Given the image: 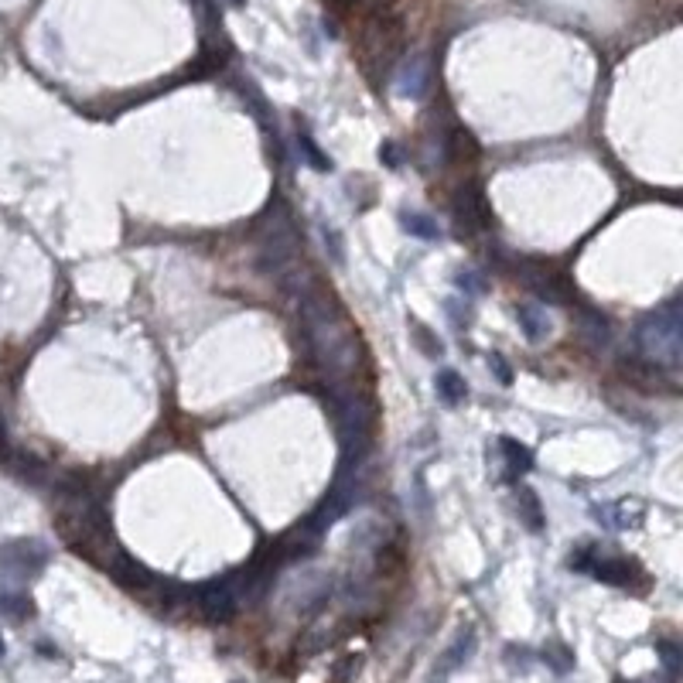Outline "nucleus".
<instances>
[{
	"label": "nucleus",
	"instance_id": "nucleus-17",
	"mask_svg": "<svg viewBox=\"0 0 683 683\" xmlns=\"http://www.w3.org/2000/svg\"><path fill=\"white\" fill-rule=\"evenodd\" d=\"M297 144H301V151H304V161L312 164L314 171H332V161L321 154V147H318V144L312 140V134H304V130H301V134H297Z\"/></svg>",
	"mask_w": 683,
	"mask_h": 683
},
{
	"label": "nucleus",
	"instance_id": "nucleus-18",
	"mask_svg": "<svg viewBox=\"0 0 683 683\" xmlns=\"http://www.w3.org/2000/svg\"><path fill=\"white\" fill-rule=\"evenodd\" d=\"M544 660H546L550 666H554L557 673H567V670L574 666V656H571V653H567V649H564L561 643L546 646V649H544Z\"/></svg>",
	"mask_w": 683,
	"mask_h": 683
},
{
	"label": "nucleus",
	"instance_id": "nucleus-25",
	"mask_svg": "<svg viewBox=\"0 0 683 683\" xmlns=\"http://www.w3.org/2000/svg\"><path fill=\"white\" fill-rule=\"evenodd\" d=\"M226 4H233V7H239V4H243V0H226Z\"/></svg>",
	"mask_w": 683,
	"mask_h": 683
},
{
	"label": "nucleus",
	"instance_id": "nucleus-26",
	"mask_svg": "<svg viewBox=\"0 0 683 683\" xmlns=\"http://www.w3.org/2000/svg\"><path fill=\"white\" fill-rule=\"evenodd\" d=\"M0 656H4V636H0Z\"/></svg>",
	"mask_w": 683,
	"mask_h": 683
},
{
	"label": "nucleus",
	"instance_id": "nucleus-5",
	"mask_svg": "<svg viewBox=\"0 0 683 683\" xmlns=\"http://www.w3.org/2000/svg\"><path fill=\"white\" fill-rule=\"evenodd\" d=\"M48 564V546L38 540H11V544L0 546V567L11 574V578H35L41 574V567Z\"/></svg>",
	"mask_w": 683,
	"mask_h": 683
},
{
	"label": "nucleus",
	"instance_id": "nucleus-16",
	"mask_svg": "<svg viewBox=\"0 0 683 683\" xmlns=\"http://www.w3.org/2000/svg\"><path fill=\"white\" fill-rule=\"evenodd\" d=\"M451 280H454V287H458L462 294H471V297H475V294H486V277H482L479 271H471V267L454 271Z\"/></svg>",
	"mask_w": 683,
	"mask_h": 683
},
{
	"label": "nucleus",
	"instance_id": "nucleus-20",
	"mask_svg": "<svg viewBox=\"0 0 683 683\" xmlns=\"http://www.w3.org/2000/svg\"><path fill=\"white\" fill-rule=\"evenodd\" d=\"M413 335H417V342H421V352H424V355H430V359H437V355H441V342L430 335V329H424V325H413Z\"/></svg>",
	"mask_w": 683,
	"mask_h": 683
},
{
	"label": "nucleus",
	"instance_id": "nucleus-15",
	"mask_svg": "<svg viewBox=\"0 0 683 683\" xmlns=\"http://www.w3.org/2000/svg\"><path fill=\"white\" fill-rule=\"evenodd\" d=\"M471 649H475V632H465V636H458V643L451 646L448 653H445V663H441V677L448 673V670H454L458 663H465L471 656Z\"/></svg>",
	"mask_w": 683,
	"mask_h": 683
},
{
	"label": "nucleus",
	"instance_id": "nucleus-12",
	"mask_svg": "<svg viewBox=\"0 0 683 683\" xmlns=\"http://www.w3.org/2000/svg\"><path fill=\"white\" fill-rule=\"evenodd\" d=\"M516 512H520V520H523L533 533L544 529V506H540V496H537L529 486L516 488Z\"/></svg>",
	"mask_w": 683,
	"mask_h": 683
},
{
	"label": "nucleus",
	"instance_id": "nucleus-13",
	"mask_svg": "<svg viewBox=\"0 0 683 683\" xmlns=\"http://www.w3.org/2000/svg\"><path fill=\"white\" fill-rule=\"evenodd\" d=\"M434 383H437V393H441L445 407H458L462 400H469V387H465V379L454 370H441Z\"/></svg>",
	"mask_w": 683,
	"mask_h": 683
},
{
	"label": "nucleus",
	"instance_id": "nucleus-3",
	"mask_svg": "<svg viewBox=\"0 0 683 683\" xmlns=\"http://www.w3.org/2000/svg\"><path fill=\"white\" fill-rule=\"evenodd\" d=\"M294 260H297V246H294L291 226H287V219H284V215H277L271 229L260 236V254H256V263H260V271L273 273V277H284V273L294 267Z\"/></svg>",
	"mask_w": 683,
	"mask_h": 683
},
{
	"label": "nucleus",
	"instance_id": "nucleus-1",
	"mask_svg": "<svg viewBox=\"0 0 683 683\" xmlns=\"http://www.w3.org/2000/svg\"><path fill=\"white\" fill-rule=\"evenodd\" d=\"M301 329H304L308 349L314 352V359L321 362V370L329 372L332 379H342V376H349L355 370L359 338L346 325L332 291L308 287L301 294Z\"/></svg>",
	"mask_w": 683,
	"mask_h": 683
},
{
	"label": "nucleus",
	"instance_id": "nucleus-23",
	"mask_svg": "<svg viewBox=\"0 0 683 683\" xmlns=\"http://www.w3.org/2000/svg\"><path fill=\"white\" fill-rule=\"evenodd\" d=\"M325 250L332 254L335 267H342V263H346V246H342V236L335 233V229H332V233H325Z\"/></svg>",
	"mask_w": 683,
	"mask_h": 683
},
{
	"label": "nucleus",
	"instance_id": "nucleus-8",
	"mask_svg": "<svg viewBox=\"0 0 683 683\" xmlns=\"http://www.w3.org/2000/svg\"><path fill=\"white\" fill-rule=\"evenodd\" d=\"M428 86H430L428 59L404 62V69L396 72V82H393V89H396V96L400 99H424Z\"/></svg>",
	"mask_w": 683,
	"mask_h": 683
},
{
	"label": "nucleus",
	"instance_id": "nucleus-21",
	"mask_svg": "<svg viewBox=\"0 0 683 683\" xmlns=\"http://www.w3.org/2000/svg\"><path fill=\"white\" fill-rule=\"evenodd\" d=\"M488 370L496 372V379H499L503 387H509V383H512V370H509V362L503 359V355H499V352H492V355H488Z\"/></svg>",
	"mask_w": 683,
	"mask_h": 683
},
{
	"label": "nucleus",
	"instance_id": "nucleus-11",
	"mask_svg": "<svg viewBox=\"0 0 683 683\" xmlns=\"http://www.w3.org/2000/svg\"><path fill=\"white\" fill-rule=\"evenodd\" d=\"M516 325L523 329L529 342H544L546 335H550V318L540 304H520L516 308Z\"/></svg>",
	"mask_w": 683,
	"mask_h": 683
},
{
	"label": "nucleus",
	"instance_id": "nucleus-6",
	"mask_svg": "<svg viewBox=\"0 0 683 683\" xmlns=\"http://www.w3.org/2000/svg\"><path fill=\"white\" fill-rule=\"evenodd\" d=\"M106 571H110V578H113L117 585L130 587V591H151V587L161 585V578H157L154 571H147L140 561H134V557L123 554V550L113 554V561L106 564Z\"/></svg>",
	"mask_w": 683,
	"mask_h": 683
},
{
	"label": "nucleus",
	"instance_id": "nucleus-2",
	"mask_svg": "<svg viewBox=\"0 0 683 683\" xmlns=\"http://www.w3.org/2000/svg\"><path fill=\"white\" fill-rule=\"evenodd\" d=\"M636 346L649 362L677 370L683 359V321H680V301L673 297L660 312L646 314L636 329Z\"/></svg>",
	"mask_w": 683,
	"mask_h": 683
},
{
	"label": "nucleus",
	"instance_id": "nucleus-10",
	"mask_svg": "<svg viewBox=\"0 0 683 683\" xmlns=\"http://www.w3.org/2000/svg\"><path fill=\"white\" fill-rule=\"evenodd\" d=\"M587 571L598 578V581H605V585H619V587H629L632 585V578L639 574V567L632 564V561H625V557H591V564Z\"/></svg>",
	"mask_w": 683,
	"mask_h": 683
},
{
	"label": "nucleus",
	"instance_id": "nucleus-4",
	"mask_svg": "<svg viewBox=\"0 0 683 683\" xmlns=\"http://www.w3.org/2000/svg\"><path fill=\"white\" fill-rule=\"evenodd\" d=\"M520 277H523V284H527L540 301H550V304H571V297L578 294V287H574L561 271H554L550 263L527 260V263H520Z\"/></svg>",
	"mask_w": 683,
	"mask_h": 683
},
{
	"label": "nucleus",
	"instance_id": "nucleus-14",
	"mask_svg": "<svg viewBox=\"0 0 683 683\" xmlns=\"http://www.w3.org/2000/svg\"><path fill=\"white\" fill-rule=\"evenodd\" d=\"M400 226H404L410 236L424 239V243H434V239H441V226H437V219H430L428 212H404V215H400Z\"/></svg>",
	"mask_w": 683,
	"mask_h": 683
},
{
	"label": "nucleus",
	"instance_id": "nucleus-22",
	"mask_svg": "<svg viewBox=\"0 0 683 683\" xmlns=\"http://www.w3.org/2000/svg\"><path fill=\"white\" fill-rule=\"evenodd\" d=\"M379 161H383L387 168H400V164H404V151H400L393 140H383V144H379Z\"/></svg>",
	"mask_w": 683,
	"mask_h": 683
},
{
	"label": "nucleus",
	"instance_id": "nucleus-7",
	"mask_svg": "<svg viewBox=\"0 0 683 683\" xmlns=\"http://www.w3.org/2000/svg\"><path fill=\"white\" fill-rule=\"evenodd\" d=\"M454 212H458V226H462V229H469V233L492 226L486 196H482V188H479V185H465V188H462V198H458Z\"/></svg>",
	"mask_w": 683,
	"mask_h": 683
},
{
	"label": "nucleus",
	"instance_id": "nucleus-19",
	"mask_svg": "<svg viewBox=\"0 0 683 683\" xmlns=\"http://www.w3.org/2000/svg\"><path fill=\"white\" fill-rule=\"evenodd\" d=\"M656 653H660L666 673H670V680H673V677H677V670H680V653H677V646L673 643H656Z\"/></svg>",
	"mask_w": 683,
	"mask_h": 683
},
{
	"label": "nucleus",
	"instance_id": "nucleus-24",
	"mask_svg": "<svg viewBox=\"0 0 683 683\" xmlns=\"http://www.w3.org/2000/svg\"><path fill=\"white\" fill-rule=\"evenodd\" d=\"M0 608L11 612V615H31V602L28 598H11V595H0Z\"/></svg>",
	"mask_w": 683,
	"mask_h": 683
},
{
	"label": "nucleus",
	"instance_id": "nucleus-9",
	"mask_svg": "<svg viewBox=\"0 0 683 683\" xmlns=\"http://www.w3.org/2000/svg\"><path fill=\"white\" fill-rule=\"evenodd\" d=\"M496 448H499V458H503V479L506 482H520V475H527L533 469V454L516 437H499Z\"/></svg>",
	"mask_w": 683,
	"mask_h": 683
}]
</instances>
